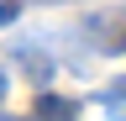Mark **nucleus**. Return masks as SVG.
I'll return each mask as SVG.
<instances>
[{"instance_id":"6","label":"nucleus","mask_w":126,"mask_h":121,"mask_svg":"<svg viewBox=\"0 0 126 121\" xmlns=\"http://www.w3.org/2000/svg\"><path fill=\"white\" fill-rule=\"evenodd\" d=\"M116 121H126V111H121V116H116Z\"/></svg>"},{"instance_id":"3","label":"nucleus","mask_w":126,"mask_h":121,"mask_svg":"<svg viewBox=\"0 0 126 121\" xmlns=\"http://www.w3.org/2000/svg\"><path fill=\"white\" fill-rule=\"evenodd\" d=\"M105 100H110V105H121V100H126V84H110V89H105Z\"/></svg>"},{"instance_id":"2","label":"nucleus","mask_w":126,"mask_h":121,"mask_svg":"<svg viewBox=\"0 0 126 121\" xmlns=\"http://www.w3.org/2000/svg\"><path fill=\"white\" fill-rule=\"evenodd\" d=\"M16 11H21L16 0H0V26H11V21H16Z\"/></svg>"},{"instance_id":"1","label":"nucleus","mask_w":126,"mask_h":121,"mask_svg":"<svg viewBox=\"0 0 126 121\" xmlns=\"http://www.w3.org/2000/svg\"><path fill=\"white\" fill-rule=\"evenodd\" d=\"M74 116H79V100L47 95V89H42V95H37V116H32V121H74Z\"/></svg>"},{"instance_id":"4","label":"nucleus","mask_w":126,"mask_h":121,"mask_svg":"<svg viewBox=\"0 0 126 121\" xmlns=\"http://www.w3.org/2000/svg\"><path fill=\"white\" fill-rule=\"evenodd\" d=\"M5 84H11V79H5V74H0V100H5Z\"/></svg>"},{"instance_id":"5","label":"nucleus","mask_w":126,"mask_h":121,"mask_svg":"<svg viewBox=\"0 0 126 121\" xmlns=\"http://www.w3.org/2000/svg\"><path fill=\"white\" fill-rule=\"evenodd\" d=\"M5 121H32V116H5Z\"/></svg>"}]
</instances>
